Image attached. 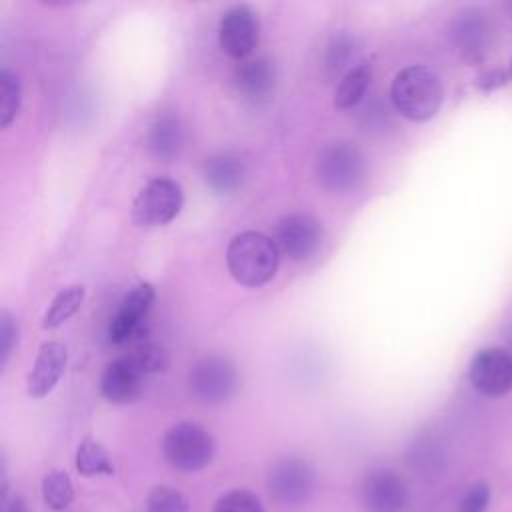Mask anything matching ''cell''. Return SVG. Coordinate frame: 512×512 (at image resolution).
<instances>
[{"label":"cell","mask_w":512,"mask_h":512,"mask_svg":"<svg viewBox=\"0 0 512 512\" xmlns=\"http://www.w3.org/2000/svg\"><path fill=\"white\" fill-rule=\"evenodd\" d=\"M490 504V486L486 482H474L462 494L458 512H486Z\"/></svg>","instance_id":"cell-28"},{"label":"cell","mask_w":512,"mask_h":512,"mask_svg":"<svg viewBox=\"0 0 512 512\" xmlns=\"http://www.w3.org/2000/svg\"><path fill=\"white\" fill-rule=\"evenodd\" d=\"M76 470L82 476H112L114 464L108 450L94 438H84L76 450Z\"/></svg>","instance_id":"cell-21"},{"label":"cell","mask_w":512,"mask_h":512,"mask_svg":"<svg viewBox=\"0 0 512 512\" xmlns=\"http://www.w3.org/2000/svg\"><path fill=\"white\" fill-rule=\"evenodd\" d=\"M144 378L128 356H120L106 364L100 376V394L112 404H130L142 394Z\"/></svg>","instance_id":"cell-14"},{"label":"cell","mask_w":512,"mask_h":512,"mask_svg":"<svg viewBox=\"0 0 512 512\" xmlns=\"http://www.w3.org/2000/svg\"><path fill=\"white\" fill-rule=\"evenodd\" d=\"M508 340H510V346H512V330H510V334H508Z\"/></svg>","instance_id":"cell-32"},{"label":"cell","mask_w":512,"mask_h":512,"mask_svg":"<svg viewBox=\"0 0 512 512\" xmlns=\"http://www.w3.org/2000/svg\"><path fill=\"white\" fill-rule=\"evenodd\" d=\"M68 362V352L62 342H44L36 354L32 370L28 374V394L32 398L48 396L60 382Z\"/></svg>","instance_id":"cell-16"},{"label":"cell","mask_w":512,"mask_h":512,"mask_svg":"<svg viewBox=\"0 0 512 512\" xmlns=\"http://www.w3.org/2000/svg\"><path fill=\"white\" fill-rule=\"evenodd\" d=\"M266 484L278 504L298 506L312 496L316 488V470L300 456H284L270 466Z\"/></svg>","instance_id":"cell-7"},{"label":"cell","mask_w":512,"mask_h":512,"mask_svg":"<svg viewBox=\"0 0 512 512\" xmlns=\"http://www.w3.org/2000/svg\"><path fill=\"white\" fill-rule=\"evenodd\" d=\"M280 250L262 232L246 230L236 234L226 248V264L232 278L248 288L262 286L276 276Z\"/></svg>","instance_id":"cell-2"},{"label":"cell","mask_w":512,"mask_h":512,"mask_svg":"<svg viewBox=\"0 0 512 512\" xmlns=\"http://www.w3.org/2000/svg\"><path fill=\"white\" fill-rule=\"evenodd\" d=\"M188 498L172 486H154L146 498V512H188Z\"/></svg>","instance_id":"cell-26"},{"label":"cell","mask_w":512,"mask_h":512,"mask_svg":"<svg viewBox=\"0 0 512 512\" xmlns=\"http://www.w3.org/2000/svg\"><path fill=\"white\" fill-rule=\"evenodd\" d=\"M272 240L280 254L294 262H304L320 250L324 242V228L312 214L292 212L278 220Z\"/></svg>","instance_id":"cell-8"},{"label":"cell","mask_w":512,"mask_h":512,"mask_svg":"<svg viewBox=\"0 0 512 512\" xmlns=\"http://www.w3.org/2000/svg\"><path fill=\"white\" fill-rule=\"evenodd\" d=\"M390 100L404 118L426 122L434 118L444 100L440 76L428 66H406L396 72L390 84Z\"/></svg>","instance_id":"cell-1"},{"label":"cell","mask_w":512,"mask_h":512,"mask_svg":"<svg viewBox=\"0 0 512 512\" xmlns=\"http://www.w3.org/2000/svg\"><path fill=\"white\" fill-rule=\"evenodd\" d=\"M372 78V60H362L354 64L338 82L334 94V106L340 110L354 108L366 94Z\"/></svg>","instance_id":"cell-19"},{"label":"cell","mask_w":512,"mask_h":512,"mask_svg":"<svg viewBox=\"0 0 512 512\" xmlns=\"http://www.w3.org/2000/svg\"><path fill=\"white\" fill-rule=\"evenodd\" d=\"M202 178L214 194L228 196L242 188L246 180V164L236 154H214L206 158L202 166Z\"/></svg>","instance_id":"cell-17"},{"label":"cell","mask_w":512,"mask_h":512,"mask_svg":"<svg viewBox=\"0 0 512 512\" xmlns=\"http://www.w3.org/2000/svg\"><path fill=\"white\" fill-rule=\"evenodd\" d=\"M508 82V72L504 70H488L476 78V88L482 92H492Z\"/></svg>","instance_id":"cell-30"},{"label":"cell","mask_w":512,"mask_h":512,"mask_svg":"<svg viewBox=\"0 0 512 512\" xmlns=\"http://www.w3.org/2000/svg\"><path fill=\"white\" fill-rule=\"evenodd\" d=\"M362 504L368 512H402L408 504V486L394 470H372L362 484Z\"/></svg>","instance_id":"cell-13"},{"label":"cell","mask_w":512,"mask_h":512,"mask_svg":"<svg viewBox=\"0 0 512 512\" xmlns=\"http://www.w3.org/2000/svg\"><path fill=\"white\" fill-rule=\"evenodd\" d=\"M366 158L362 150L348 140L324 144L314 162V174L322 188L344 194L356 190L366 180Z\"/></svg>","instance_id":"cell-3"},{"label":"cell","mask_w":512,"mask_h":512,"mask_svg":"<svg viewBox=\"0 0 512 512\" xmlns=\"http://www.w3.org/2000/svg\"><path fill=\"white\" fill-rule=\"evenodd\" d=\"M510 74H512V62H510Z\"/></svg>","instance_id":"cell-33"},{"label":"cell","mask_w":512,"mask_h":512,"mask_svg":"<svg viewBox=\"0 0 512 512\" xmlns=\"http://www.w3.org/2000/svg\"><path fill=\"white\" fill-rule=\"evenodd\" d=\"M154 288L148 282L136 284L120 302L108 326V338L114 344H126L142 330V324L154 302Z\"/></svg>","instance_id":"cell-12"},{"label":"cell","mask_w":512,"mask_h":512,"mask_svg":"<svg viewBox=\"0 0 512 512\" xmlns=\"http://www.w3.org/2000/svg\"><path fill=\"white\" fill-rule=\"evenodd\" d=\"M212 512H264V506L256 494L238 488L222 494Z\"/></svg>","instance_id":"cell-27"},{"label":"cell","mask_w":512,"mask_h":512,"mask_svg":"<svg viewBox=\"0 0 512 512\" xmlns=\"http://www.w3.org/2000/svg\"><path fill=\"white\" fill-rule=\"evenodd\" d=\"M42 500L50 510H66L74 500V484L64 470H50L42 478Z\"/></svg>","instance_id":"cell-22"},{"label":"cell","mask_w":512,"mask_h":512,"mask_svg":"<svg viewBox=\"0 0 512 512\" xmlns=\"http://www.w3.org/2000/svg\"><path fill=\"white\" fill-rule=\"evenodd\" d=\"M234 86L248 104H266L276 88V68L268 58L244 60L234 70Z\"/></svg>","instance_id":"cell-15"},{"label":"cell","mask_w":512,"mask_h":512,"mask_svg":"<svg viewBox=\"0 0 512 512\" xmlns=\"http://www.w3.org/2000/svg\"><path fill=\"white\" fill-rule=\"evenodd\" d=\"M448 32L454 50L468 64H480L492 48L494 30L490 18L478 8H464L454 14Z\"/></svg>","instance_id":"cell-9"},{"label":"cell","mask_w":512,"mask_h":512,"mask_svg":"<svg viewBox=\"0 0 512 512\" xmlns=\"http://www.w3.org/2000/svg\"><path fill=\"white\" fill-rule=\"evenodd\" d=\"M510 8H512V4H510Z\"/></svg>","instance_id":"cell-34"},{"label":"cell","mask_w":512,"mask_h":512,"mask_svg":"<svg viewBox=\"0 0 512 512\" xmlns=\"http://www.w3.org/2000/svg\"><path fill=\"white\" fill-rule=\"evenodd\" d=\"M260 42V20L248 4L230 6L218 24V44L234 60H246Z\"/></svg>","instance_id":"cell-10"},{"label":"cell","mask_w":512,"mask_h":512,"mask_svg":"<svg viewBox=\"0 0 512 512\" xmlns=\"http://www.w3.org/2000/svg\"><path fill=\"white\" fill-rule=\"evenodd\" d=\"M18 340V326L8 310L0 312V366L4 368Z\"/></svg>","instance_id":"cell-29"},{"label":"cell","mask_w":512,"mask_h":512,"mask_svg":"<svg viewBox=\"0 0 512 512\" xmlns=\"http://www.w3.org/2000/svg\"><path fill=\"white\" fill-rule=\"evenodd\" d=\"M184 204L182 188L172 178L148 180L132 200V222L136 226H164L172 222Z\"/></svg>","instance_id":"cell-5"},{"label":"cell","mask_w":512,"mask_h":512,"mask_svg":"<svg viewBox=\"0 0 512 512\" xmlns=\"http://www.w3.org/2000/svg\"><path fill=\"white\" fill-rule=\"evenodd\" d=\"M86 296V288L82 284H70L64 286L50 302V306L46 308L44 316H42V328L44 330H54L58 326H62L68 318H72Z\"/></svg>","instance_id":"cell-20"},{"label":"cell","mask_w":512,"mask_h":512,"mask_svg":"<svg viewBox=\"0 0 512 512\" xmlns=\"http://www.w3.org/2000/svg\"><path fill=\"white\" fill-rule=\"evenodd\" d=\"M0 92H2V98H0V126L8 128L14 122V118L18 116V110H20V104H22L20 78L8 68H2V72H0Z\"/></svg>","instance_id":"cell-23"},{"label":"cell","mask_w":512,"mask_h":512,"mask_svg":"<svg viewBox=\"0 0 512 512\" xmlns=\"http://www.w3.org/2000/svg\"><path fill=\"white\" fill-rule=\"evenodd\" d=\"M124 356H128V358L138 366V370H140L144 376L154 374V372H160V370H164V368L168 366V354H166V350H164L160 344L150 342V340H144V342L140 340V342L134 344L132 350H130L128 354H124Z\"/></svg>","instance_id":"cell-25"},{"label":"cell","mask_w":512,"mask_h":512,"mask_svg":"<svg viewBox=\"0 0 512 512\" xmlns=\"http://www.w3.org/2000/svg\"><path fill=\"white\" fill-rule=\"evenodd\" d=\"M468 380L476 392L500 398L512 390V354L498 346L482 348L468 366Z\"/></svg>","instance_id":"cell-11"},{"label":"cell","mask_w":512,"mask_h":512,"mask_svg":"<svg viewBox=\"0 0 512 512\" xmlns=\"http://www.w3.org/2000/svg\"><path fill=\"white\" fill-rule=\"evenodd\" d=\"M354 38L346 32H338L330 38L324 52V70L328 76H338L342 70H350L348 62L354 58Z\"/></svg>","instance_id":"cell-24"},{"label":"cell","mask_w":512,"mask_h":512,"mask_svg":"<svg viewBox=\"0 0 512 512\" xmlns=\"http://www.w3.org/2000/svg\"><path fill=\"white\" fill-rule=\"evenodd\" d=\"M2 512H28V508L20 496H12L6 504H2Z\"/></svg>","instance_id":"cell-31"},{"label":"cell","mask_w":512,"mask_h":512,"mask_svg":"<svg viewBox=\"0 0 512 512\" xmlns=\"http://www.w3.org/2000/svg\"><path fill=\"white\" fill-rule=\"evenodd\" d=\"M184 146V128L174 112L158 114L146 132L148 152L162 162L174 160Z\"/></svg>","instance_id":"cell-18"},{"label":"cell","mask_w":512,"mask_h":512,"mask_svg":"<svg viewBox=\"0 0 512 512\" xmlns=\"http://www.w3.org/2000/svg\"><path fill=\"white\" fill-rule=\"evenodd\" d=\"M162 452L170 466L182 472H196L210 464L214 438L196 422H178L164 434Z\"/></svg>","instance_id":"cell-4"},{"label":"cell","mask_w":512,"mask_h":512,"mask_svg":"<svg viewBox=\"0 0 512 512\" xmlns=\"http://www.w3.org/2000/svg\"><path fill=\"white\" fill-rule=\"evenodd\" d=\"M188 386L200 402L216 406L236 394L238 370L230 358L222 354H206L192 364Z\"/></svg>","instance_id":"cell-6"}]
</instances>
